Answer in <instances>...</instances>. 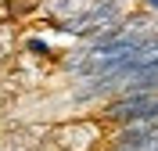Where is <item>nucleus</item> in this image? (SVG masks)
<instances>
[{
	"label": "nucleus",
	"mask_w": 158,
	"mask_h": 151,
	"mask_svg": "<svg viewBox=\"0 0 158 151\" xmlns=\"http://www.w3.org/2000/svg\"><path fill=\"white\" fill-rule=\"evenodd\" d=\"M25 50H29L32 58H50V54H54V50H50V43L40 40V36H29V40H25Z\"/></svg>",
	"instance_id": "obj_1"
},
{
	"label": "nucleus",
	"mask_w": 158,
	"mask_h": 151,
	"mask_svg": "<svg viewBox=\"0 0 158 151\" xmlns=\"http://www.w3.org/2000/svg\"><path fill=\"white\" fill-rule=\"evenodd\" d=\"M144 7H148L151 15H158V0H144Z\"/></svg>",
	"instance_id": "obj_2"
}]
</instances>
